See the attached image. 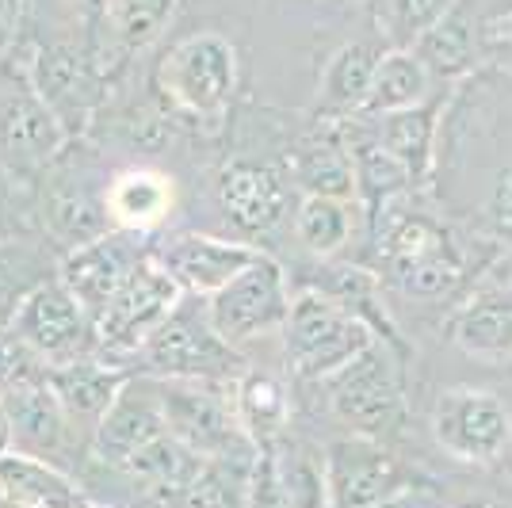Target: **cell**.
<instances>
[{
    "label": "cell",
    "mask_w": 512,
    "mask_h": 508,
    "mask_svg": "<svg viewBox=\"0 0 512 508\" xmlns=\"http://www.w3.org/2000/svg\"><path fill=\"white\" fill-rule=\"evenodd\" d=\"M409 360L390 344L375 340L356 363H348L341 375L325 382L333 417L363 440L390 444L406 432L409 398H406Z\"/></svg>",
    "instance_id": "obj_3"
},
{
    "label": "cell",
    "mask_w": 512,
    "mask_h": 508,
    "mask_svg": "<svg viewBox=\"0 0 512 508\" xmlns=\"http://www.w3.org/2000/svg\"><path fill=\"white\" fill-rule=\"evenodd\" d=\"M448 340L482 363H512V283H482L448 318Z\"/></svg>",
    "instance_id": "obj_19"
},
{
    "label": "cell",
    "mask_w": 512,
    "mask_h": 508,
    "mask_svg": "<svg viewBox=\"0 0 512 508\" xmlns=\"http://www.w3.org/2000/svg\"><path fill=\"white\" fill-rule=\"evenodd\" d=\"M65 146L62 119L39 100V92H23L0 115V149L20 172H46Z\"/></svg>",
    "instance_id": "obj_21"
},
{
    "label": "cell",
    "mask_w": 512,
    "mask_h": 508,
    "mask_svg": "<svg viewBox=\"0 0 512 508\" xmlns=\"http://www.w3.org/2000/svg\"><path fill=\"white\" fill-rule=\"evenodd\" d=\"M20 27V0H0V50L12 43Z\"/></svg>",
    "instance_id": "obj_40"
},
{
    "label": "cell",
    "mask_w": 512,
    "mask_h": 508,
    "mask_svg": "<svg viewBox=\"0 0 512 508\" xmlns=\"http://www.w3.org/2000/svg\"><path fill=\"white\" fill-rule=\"evenodd\" d=\"M88 65L81 62V54H73L69 46H50L39 54L35 62V92L58 119L65 130H73V111L85 123L88 115Z\"/></svg>",
    "instance_id": "obj_29"
},
{
    "label": "cell",
    "mask_w": 512,
    "mask_h": 508,
    "mask_svg": "<svg viewBox=\"0 0 512 508\" xmlns=\"http://www.w3.org/2000/svg\"><path fill=\"white\" fill-rule=\"evenodd\" d=\"M165 409V424L180 444L211 459V463H256L260 447L241 428L230 394H218L211 382H180V379H153Z\"/></svg>",
    "instance_id": "obj_6"
},
{
    "label": "cell",
    "mask_w": 512,
    "mask_h": 508,
    "mask_svg": "<svg viewBox=\"0 0 512 508\" xmlns=\"http://www.w3.org/2000/svg\"><path fill=\"white\" fill-rule=\"evenodd\" d=\"M184 298V287L165 272V264L150 256L138 276L127 283V291L107 306L96 318V340H100V356H123V352H138L146 337L161 321L172 314V306Z\"/></svg>",
    "instance_id": "obj_13"
},
{
    "label": "cell",
    "mask_w": 512,
    "mask_h": 508,
    "mask_svg": "<svg viewBox=\"0 0 512 508\" xmlns=\"http://www.w3.org/2000/svg\"><path fill=\"white\" fill-rule=\"evenodd\" d=\"M8 329L46 367H62V363L100 356L96 321H92V314L77 302V295L65 287L62 279H39L20 298V306H16V314L8 321Z\"/></svg>",
    "instance_id": "obj_8"
},
{
    "label": "cell",
    "mask_w": 512,
    "mask_h": 508,
    "mask_svg": "<svg viewBox=\"0 0 512 508\" xmlns=\"http://www.w3.org/2000/svg\"><path fill=\"white\" fill-rule=\"evenodd\" d=\"M23 245L16 241H0V298H12L20 306V295H8L20 283V264H23Z\"/></svg>",
    "instance_id": "obj_37"
},
{
    "label": "cell",
    "mask_w": 512,
    "mask_h": 508,
    "mask_svg": "<svg viewBox=\"0 0 512 508\" xmlns=\"http://www.w3.org/2000/svg\"><path fill=\"white\" fill-rule=\"evenodd\" d=\"M375 508H432V489L425 482H409L398 493H390L386 501H379Z\"/></svg>",
    "instance_id": "obj_38"
},
{
    "label": "cell",
    "mask_w": 512,
    "mask_h": 508,
    "mask_svg": "<svg viewBox=\"0 0 512 508\" xmlns=\"http://www.w3.org/2000/svg\"><path fill=\"white\" fill-rule=\"evenodd\" d=\"M291 298L295 291L287 287V272L276 256L260 253L234 279L226 283L218 295L207 298V310L218 329V337L230 344H245L264 333H283V325L291 318Z\"/></svg>",
    "instance_id": "obj_9"
},
{
    "label": "cell",
    "mask_w": 512,
    "mask_h": 508,
    "mask_svg": "<svg viewBox=\"0 0 512 508\" xmlns=\"http://www.w3.org/2000/svg\"><path fill=\"white\" fill-rule=\"evenodd\" d=\"M12 444V421H8V409L0 402V455H4V447Z\"/></svg>",
    "instance_id": "obj_42"
},
{
    "label": "cell",
    "mask_w": 512,
    "mask_h": 508,
    "mask_svg": "<svg viewBox=\"0 0 512 508\" xmlns=\"http://www.w3.org/2000/svg\"><path fill=\"white\" fill-rule=\"evenodd\" d=\"M230 398H234L237 421L253 436L256 447L276 444L283 436V428L291 421V394H287L283 379L268 375V371H245L230 386Z\"/></svg>",
    "instance_id": "obj_28"
},
{
    "label": "cell",
    "mask_w": 512,
    "mask_h": 508,
    "mask_svg": "<svg viewBox=\"0 0 512 508\" xmlns=\"http://www.w3.org/2000/svg\"><path fill=\"white\" fill-rule=\"evenodd\" d=\"M386 50L390 46L383 39H352L329 54L318 81V100H314L318 123H344L360 115Z\"/></svg>",
    "instance_id": "obj_18"
},
{
    "label": "cell",
    "mask_w": 512,
    "mask_h": 508,
    "mask_svg": "<svg viewBox=\"0 0 512 508\" xmlns=\"http://www.w3.org/2000/svg\"><path fill=\"white\" fill-rule=\"evenodd\" d=\"M0 493L27 508H88L85 493L58 466L23 451L0 455Z\"/></svg>",
    "instance_id": "obj_27"
},
{
    "label": "cell",
    "mask_w": 512,
    "mask_h": 508,
    "mask_svg": "<svg viewBox=\"0 0 512 508\" xmlns=\"http://www.w3.org/2000/svg\"><path fill=\"white\" fill-rule=\"evenodd\" d=\"M150 249H146V237L142 230H107L104 237L88 241L81 249L65 253V264L58 279L77 295V302L85 306L92 321L104 314L115 298L127 291V283L138 276V268L150 260Z\"/></svg>",
    "instance_id": "obj_12"
},
{
    "label": "cell",
    "mask_w": 512,
    "mask_h": 508,
    "mask_svg": "<svg viewBox=\"0 0 512 508\" xmlns=\"http://www.w3.org/2000/svg\"><path fill=\"white\" fill-rule=\"evenodd\" d=\"M256 256L260 249L249 241H230V237H211V233H180L157 253V260L184 287V295L211 298L226 283H234Z\"/></svg>",
    "instance_id": "obj_15"
},
{
    "label": "cell",
    "mask_w": 512,
    "mask_h": 508,
    "mask_svg": "<svg viewBox=\"0 0 512 508\" xmlns=\"http://www.w3.org/2000/svg\"><path fill=\"white\" fill-rule=\"evenodd\" d=\"M428 428L436 447L467 466H497L512 455V409L486 386H448L436 394Z\"/></svg>",
    "instance_id": "obj_7"
},
{
    "label": "cell",
    "mask_w": 512,
    "mask_h": 508,
    "mask_svg": "<svg viewBox=\"0 0 512 508\" xmlns=\"http://www.w3.org/2000/svg\"><path fill=\"white\" fill-rule=\"evenodd\" d=\"M367 245L386 295L444 318H451L501 264L497 249L451 222L432 195L390 203L375 222H367Z\"/></svg>",
    "instance_id": "obj_2"
},
{
    "label": "cell",
    "mask_w": 512,
    "mask_h": 508,
    "mask_svg": "<svg viewBox=\"0 0 512 508\" xmlns=\"http://www.w3.org/2000/svg\"><path fill=\"white\" fill-rule=\"evenodd\" d=\"M218 207L226 214V222L245 237H268L283 226V218L291 211V195L295 180L287 165L276 161H260V157H234L218 172Z\"/></svg>",
    "instance_id": "obj_11"
},
{
    "label": "cell",
    "mask_w": 512,
    "mask_h": 508,
    "mask_svg": "<svg viewBox=\"0 0 512 508\" xmlns=\"http://www.w3.org/2000/svg\"><path fill=\"white\" fill-rule=\"evenodd\" d=\"M43 218L54 241H62L65 249H81L88 241L104 237L111 226V211H107V195L92 191L88 180L81 176H65L58 172L43 191Z\"/></svg>",
    "instance_id": "obj_22"
},
{
    "label": "cell",
    "mask_w": 512,
    "mask_h": 508,
    "mask_svg": "<svg viewBox=\"0 0 512 508\" xmlns=\"http://www.w3.org/2000/svg\"><path fill=\"white\" fill-rule=\"evenodd\" d=\"M459 0H375L379 16V39L390 50H409L428 27L448 16Z\"/></svg>",
    "instance_id": "obj_32"
},
{
    "label": "cell",
    "mask_w": 512,
    "mask_h": 508,
    "mask_svg": "<svg viewBox=\"0 0 512 508\" xmlns=\"http://www.w3.org/2000/svg\"><path fill=\"white\" fill-rule=\"evenodd\" d=\"M268 455H272V466H276L291 508H333L325 451H314L299 440H276L268 444Z\"/></svg>",
    "instance_id": "obj_30"
},
{
    "label": "cell",
    "mask_w": 512,
    "mask_h": 508,
    "mask_svg": "<svg viewBox=\"0 0 512 508\" xmlns=\"http://www.w3.org/2000/svg\"><path fill=\"white\" fill-rule=\"evenodd\" d=\"M172 207V188L153 176V172H127L119 176L107 191V211L111 222H119L123 230H142L153 226L161 214Z\"/></svg>",
    "instance_id": "obj_31"
},
{
    "label": "cell",
    "mask_w": 512,
    "mask_h": 508,
    "mask_svg": "<svg viewBox=\"0 0 512 508\" xmlns=\"http://www.w3.org/2000/svg\"><path fill=\"white\" fill-rule=\"evenodd\" d=\"M142 371L153 379L180 382H211V386H234L245 375V363L230 340L218 337L207 310V298L184 295L172 314L153 329L146 344L138 348Z\"/></svg>",
    "instance_id": "obj_4"
},
{
    "label": "cell",
    "mask_w": 512,
    "mask_h": 508,
    "mask_svg": "<svg viewBox=\"0 0 512 508\" xmlns=\"http://www.w3.org/2000/svg\"><path fill=\"white\" fill-rule=\"evenodd\" d=\"M505 46L512 50V20L490 31V65H493V58H497V50H505Z\"/></svg>",
    "instance_id": "obj_41"
},
{
    "label": "cell",
    "mask_w": 512,
    "mask_h": 508,
    "mask_svg": "<svg viewBox=\"0 0 512 508\" xmlns=\"http://www.w3.org/2000/svg\"><path fill=\"white\" fill-rule=\"evenodd\" d=\"M360 233H367L356 199H329V195H302L295 207V237L310 256L333 260L341 256Z\"/></svg>",
    "instance_id": "obj_26"
},
{
    "label": "cell",
    "mask_w": 512,
    "mask_h": 508,
    "mask_svg": "<svg viewBox=\"0 0 512 508\" xmlns=\"http://www.w3.org/2000/svg\"><path fill=\"white\" fill-rule=\"evenodd\" d=\"M0 402L8 409V421H12V444L20 447L23 455L46 459V455H58L62 451L69 413L54 398V390L46 386V375L35 382H23L16 390H8Z\"/></svg>",
    "instance_id": "obj_24"
},
{
    "label": "cell",
    "mask_w": 512,
    "mask_h": 508,
    "mask_svg": "<svg viewBox=\"0 0 512 508\" xmlns=\"http://www.w3.org/2000/svg\"><path fill=\"white\" fill-rule=\"evenodd\" d=\"M432 203L512 256V69L486 65L448 92Z\"/></svg>",
    "instance_id": "obj_1"
},
{
    "label": "cell",
    "mask_w": 512,
    "mask_h": 508,
    "mask_svg": "<svg viewBox=\"0 0 512 508\" xmlns=\"http://www.w3.org/2000/svg\"><path fill=\"white\" fill-rule=\"evenodd\" d=\"M253 470H237L230 463H211L195 474L188 486L176 493L169 508H241Z\"/></svg>",
    "instance_id": "obj_34"
},
{
    "label": "cell",
    "mask_w": 512,
    "mask_h": 508,
    "mask_svg": "<svg viewBox=\"0 0 512 508\" xmlns=\"http://www.w3.org/2000/svg\"><path fill=\"white\" fill-rule=\"evenodd\" d=\"M172 12H176V0H111L104 20L111 23V35H115L119 50L130 54V50L150 46L165 31Z\"/></svg>",
    "instance_id": "obj_33"
},
{
    "label": "cell",
    "mask_w": 512,
    "mask_h": 508,
    "mask_svg": "<svg viewBox=\"0 0 512 508\" xmlns=\"http://www.w3.org/2000/svg\"><path fill=\"white\" fill-rule=\"evenodd\" d=\"M0 508H27V505H20V501H12V497H4V493H0Z\"/></svg>",
    "instance_id": "obj_44"
},
{
    "label": "cell",
    "mask_w": 512,
    "mask_h": 508,
    "mask_svg": "<svg viewBox=\"0 0 512 508\" xmlns=\"http://www.w3.org/2000/svg\"><path fill=\"white\" fill-rule=\"evenodd\" d=\"M444 107H448V92L436 96L432 104L409 107L398 115H383V119H363L375 130L379 146L409 172L417 195H432V180H436V153H440V123H444Z\"/></svg>",
    "instance_id": "obj_17"
},
{
    "label": "cell",
    "mask_w": 512,
    "mask_h": 508,
    "mask_svg": "<svg viewBox=\"0 0 512 508\" xmlns=\"http://www.w3.org/2000/svg\"><path fill=\"white\" fill-rule=\"evenodd\" d=\"M245 497H249V505H253V508H291L287 493H283V482H279V474H276V466H272V455H268V447L256 455Z\"/></svg>",
    "instance_id": "obj_36"
},
{
    "label": "cell",
    "mask_w": 512,
    "mask_h": 508,
    "mask_svg": "<svg viewBox=\"0 0 512 508\" xmlns=\"http://www.w3.org/2000/svg\"><path fill=\"white\" fill-rule=\"evenodd\" d=\"M467 8L482 20L486 31L501 27V23L512 20V0H467Z\"/></svg>",
    "instance_id": "obj_39"
},
{
    "label": "cell",
    "mask_w": 512,
    "mask_h": 508,
    "mask_svg": "<svg viewBox=\"0 0 512 508\" xmlns=\"http://www.w3.org/2000/svg\"><path fill=\"white\" fill-rule=\"evenodd\" d=\"M409 50L425 62L436 85L455 88L463 85L467 77H474L478 69L490 65V31L467 8V0H459L448 16L436 27H428Z\"/></svg>",
    "instance_id": "obj_16"
},
{
    "label": "cell",
    "mask_w": 512,
    "mask_h": 508,
    "mask_svg": "<svg viewBox=\"0 0 512 508\" xmlns=\"http://www.w3.org/2000/svg\"><path fill=\"white\" fill-rule=\"evenodd\" d=\"M157 81L172 107L192 111V115H218L230 107L237 88L234 43L214 31L192 35L165 54Z\"/></svg>",
    "instance_id": "obj_10"
},
{
    "label": "cell",
    "mask_w": 512,
    "mask_h": 508,
    "mask_svg": "<svg viewBox=\"0 0 512 508\" xmlns=\"http://www.w3.org/2000/svg\"><path fill=\"white\" fill-rule=\"evenodd\" d=\"M287 169L302 195L356 199V161L344 138V123H314L295 142Z\"/></svg>",
    "instance_id": "obj_20"
},
{
    "label": "cell",
    "mask_w": 512,
    "mask_h": 508,
    "mask_svg": "<svg viewBox=\"0 0 512 508\" xmlns=\"http://www.w3.org/2000/svg\"><path fill=\"white\" fill-rule=\"evenodd\" d=\"M46 375V363L23 344L12 329H0V398L23 382H35Z\"/></svg>",
    "instance_id": "obj_35"
},
{
    "label": "cell",
    "mask_w": 512,
    "mask_h": 508,
    "mask_svg": "<svg viewBox=\"0 0 512 508\" xmlns=\"http://www.w3.org/2000/svg\"><path fill=\"white\" fill-rule=\"evenodd\" d=\"M123 367L107 363L104 356H88L62 367H46V386L54 390V398L62 402L69 421H92L100 424L111 413V405L119 402L123 386H127Z\"/></svg>",
    "instance_id": "obj_23"
},
{
    "label": "cell",
    "mask_w": 512,
    "mask_h": 508,
    "mask_svg": "<svg viewBox=\"0 0 512 508\" xmlns=\"http://www.w3.org/2000/svg\"><path fill=\"white\" fill-rule=\"evenodd\" d=\"M375 340L379 337L356 314L321 295L318 287H302L291 298V318L283 325V352L299 382H329L348 363L360 360Z\"/></svg>",
    "instance_id": "obj_5"
},
{
    "label": "cell",
    "mask_w": 512,
    "mask_h": 508,
    "mask_svg": "<svg viewBox=\"0 0 512 508\" xmlns=\"http://www.w3.org/2000/svg\"><path fill=\"white\" fill-rule=\"evenodd\" d=\"M325 466L333 508H375L390 493L409 486L406 470L390 455V447L363 436L337 440L325 451Z\"/></svg>",
    "instance_id": "obj_14"
},
{
    "label": "cell",
    "mask_w": 512,
    "mask_h": 508,
    "mask_svg": "<svg viewBox=\"0 0 512 508\" xmlns=\"http://www.w3.org/2000/svg\"><path fill=\"white\" fill-rule=\"evenodd\" d=\"M451 88H440L432 81V73L413 50H386L375 85L367 92V104L356 119H383V115H398L409 107L432 104L436 96H444Z\"/></svg>",
    "instance_id": "obj_25"
},
{
    "label": "cell",
    "mask_w": 512,
    "mask_h": 508,
    "mask_svg": "<svg viewBox=\"0 0 512 508\" xmlns=\"http://www.w3.org/2000/svg\"><path fill=\"white\" fill-rule=\"evenodd\" d=\"M77 4L85 8L88 16H96V20H100V16H107V8H111V0H77Z\"/></svg>",
    "instance_id": "obj_43"
}]
</instances>
